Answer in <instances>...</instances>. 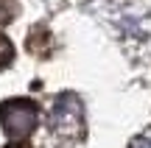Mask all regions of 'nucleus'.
<instances>
[{
    "label": "nucleus",
    "instance_id": "f257e3e1",
    "mask_svg": "<svg viewBox=\"0 0 151 148\" xmlns=\"http://www.w3.org/2000/svg\"><path fill=\"white\" fill-rule=\"evenodd\" d=\"M0 123L11 140H25L39 123V109L28 98H14L0 104Z\"/></svg>",
    "mask_w": 151,
    "mask_h": 148
},
{
    "label": "nucleus",
    "instance_id": "f03ea898",
    "mask_svg": "<svg viewBox=\"0 0 151 148\" xmlns=\"http://www.w3.org/2000/svg\"><path fill=\"white\" fill-rule=\"evenodd\" d=\"M50 132H53L56 137H65V140H76L84 132V109H81V101L76 98V95L65 92L53 104V112H50Z\"/></svg>",
    "mask_w": 151,
    "mask_h": 148
},
{
    "label": "nucleus",
    "instance_id": "7ed1b4c3",
    "mask_svg": "<svg viewBox=\"0 0 151 148\" xmlns=\"http://www.w3.org/2000/svg\"><path fill=\"white\" fill-rule=\"evenodd\" d=\"M14 14H17V0H0V25L14 20Z\"/></svg>",
    "mask_w": 151,
    "mask_h": 148
},
{
    "label": "nucleus",
    "instance_id": "20e7f679",
    "mask_svg": "<svg viewBox=\"0 0 151 148\" xmlns=\"http://www.w3.org/2000/svg\"><path fill=\"white\" fill-rule=\"evenodd\" d=\"M11 56H14V48H11V42L0 34V67H6L11 61Z\"/></svg>",
    "mask_w": 151,
    "mask_h": 148
},
{
    "label": "nucleus",
    "instance_id": "39448f33",
    "mask_svg": "<svg viewBox=\"0 0 151 148\" xmlns=\"http://www.w3.org/2000/svg\"><path fill=\"white\" fill-rule=\"evenodd\" d=\"M132 148H151V137H137L132 143Z\"/></svg>",
    "mask_w": 151,
    "mask_h": 148
},
{
    "label": "nucleus",
    "instance_id": "423d86ee",
    "mask_svg": "<svg viewBox=\"0 0 151 148\" xmlns=\"http://www.w3.org/2000/svg\"><path fill=\"white\" fill-rule=\"evenodd\" d=\"M9 148H28V145H22V143H11Z\"/></svg>",
    "mask_w": 151,
    "mask_h": 148
}]
</instances>
